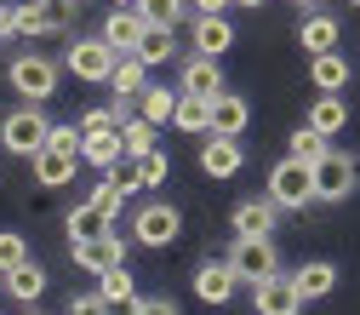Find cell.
Masks as SVG:
<instances>
[{
    "label": "cell",
    "mask_w": 360,
    "mask_h": 315,
    "mask_svg": "<svg viewBox=\"0 0 360 315\" xmlns=\"http://www.w3.org/2000/svg\"><path fill=\"white\" fill-rule=\"evenodd\" d=\"M138 12H143L155 29H177L184 12H189V0H138Z\"/></svg>",
    "instance_id": "4dcf8cb0"
},
{
    "label": "cell",
    "mask_w": 360,
    "mask_h": 315,
    "mask_svg": "<svg viewBox=\"0 0 360 315\" xmlns=\"http://www.w3.org/2000/svg\"><path fill=\"white\" fill-rule=\"evenodd\" d=\"M98 292H103V304L115 309V315H138V281H131L126 276V264H115V269H103V276H98Z\"/></svg>",
    "instance_id": "ac0fdd59"
},
{
    "label": "cell",
    "mask_w": 360,
    "mask_h": 315,
    "mask_svg": "<svg viewBox=\"0 0 360 315\" xmlns=\"http://www.w3.org/2000/svg\"><path fill=\"white\" fill-rule=\"evenodd\" d=\"M75 23V0H23L18 6V35H63Z\"/></svg>",
    "instance_id": "9c48e42d"
},
{
    "label": "cell",
    "mask_w": 360,
    "mask_h": 315,
    "mask_svg": "<svg viewBox=\"0 0 360 315\" xmlns=\"http://www.w3.org/2000/svg\"><path fill=\"white\" fill-rule=\"evenodd\" d=\"M46 138H52V121L46 115H40V104H18V109H6V121H0V149H6V155H40V149H46Z\"/></svg>",
    "instance_id": "6da1fadb"
},
{
    "label": "cell",
    "mask_w": 360,
    "mask_h": 315,
    "mask_svg": "<svg viewBox=\"0 0 360 315\" xmlns=\"http://www.w3.org/2000/svg\"><path fill=\"white\" fill-rule=\"evenodd\" d=\"M6 80H12V92H23L29 104H46V98L58 92V63L40 58V52H29V58H12Z\"/></svg>",
    "instance_id": "5b68a950"
},
{
    "label": "cell",
    "mask_w": 360,
    "mask_h": 315,
    "mask_svg": "<svg viewBox=\"0 0 360 315\" xmlns=\"http://www.w3.org/2000/svg\"><path fill=\"white\" fill-rule=\"evenodd\" d=\"M309 172H314V201H349L354 195V155L326 149Z\"/></svg>",
    "instance_id": "52a82bcc"
},
{
    "label": "cell",
    "mask_w": 360,
    "mask_h": 315,
    "mask_svg": "<svg viewBox=\"0 0 360 315\" xmlns=\"http://www.w3.org/2000/svg\"><path fill=\"white\" fill-rule=\"evenodd\" d=\"M69 252H75V264L86 269V276H103V269L126 264L131 241H126V235H115V230H103V235H92V241H69Z\"/></svg>",
    "instance_id": "ba28073f"
},
{
    "label": "cell",
    "mask_w": 360,
    "mask_h": 315,
    "mask_svg": "<svg viewBox=\"0 0 360 315\" xmlns=\"http://www.w3.org/2000/svg\"><path fill=\"white\" fill-rule=\"evenodd\" d=\"M177 92H200V98L229 92V86H223V63H217V58H206V52H195V58L184 63V80H177Z\"/></svg>",
    "instance_id": "9a60e30c"
},
{
    "label": "cell",
    "mask_w": 360,
    "mask_h": 315,
    "mask_svg": "<svg viewBox=\"0 0 360 315\" xmlns=\"http://www.w3.org/2000/svg\"><path fill=\"white\" fill-rule=\"evenodd\" d=\"M292 281H297V292H303V298H326V292L338 287V269H332L326 258H309V264H297V269H292Z\"/></svg>",
    "instance_id": "83f0119b"
},
{
    "label": "cell",
    "mask_w": 360,
    "mask_h": 315,
    "mask_svg": "<svg viewBox=\"0 0 360 315\" xmlns=\"http://www.w3.org/2000/svg\"><path fill=\"white\" fill-rule=\"evenodd\" d=\"M235 287H240V276H235L229 258H206V264L195 269V298H200V304H229Z\"/></svg>",
    "instance_id": "30bf717a"
},
{
    "label": "cell",
    "mask_w": 360,
    "mask_h": 315,
    "mask_svg": "<svg viewBox=\"0 0 360 315\" xmlns=\"http://www.w3.org/2000/svg\"><path fill=\"white\" fill-rule=\"evenodd\" d=\"M80 161H86V166H98V172H115V166L126 161V138H120V126L80 138Z\"/></svg>",
    "instance_id": "e0dca14e"
},
{
    "label": "cell",
    "mask_w": 360,
    "mask_h": 315,
    "mask_svg": "<svg viewBox=\"0 0 360 315\" xmlns=\"http://www.w3.org/2000/svg\"><path fill=\"white\" fill-rule=\"evenodd\" d=\"M309 80H314V92H343L349 86V58L343 52H314L309 58Z\"/></svg>",
    "instance_id": "7402d4cb"
},
{
    "label": "cell",
    "mask_w": 360,
    "mask_h": 315,
    "mask_svg": "<svg viewBox=\"0 0 360 315\" xmlns=\"http://www.w3.org/2000/svg\"><path fill=\"white\" fill-rule=\"evenodd\" d=\"M23 315H46V309H23Z\"/></svg>",
    "instance_id": "f6af8a7d"
},
{
    "label": "cell",
    "mask_w": 360,
    "mask_h": 315,
    "mask_svg": "<svg viewBox=\"0 0 360 315\" xmlns=\"http://www.w3.org/2000/svg\"><path fill=\"white\" fill-rule=\"evenodd\" d=\"M120 138H126V161H143L160 149V126L149 115H131V121H120Z\"/></svg>",
    "instance_id": "d4e9b609"
},
{
    "label": "cell",
    "mask_w": 360,
    "mask_h": 315,
    "mask_svg": "<svg viewBox=\"0 0 360 315\" xmlns=\"http://www.w3.org/2000/svg\"><path fill=\"white\" fill-rule=\"evenodd\" d=\"M18 35V6H0V40Z\"/></svg>",
    "instance_id": "ab89813d"
},
{
    "label": "cell",
    "mask_w": 360,
    "mask_h": 315,
    "mask_svg": "<svg viewBox=\"0 0 360 315\" xmlns=\"http://www.w3.org/2000/svg\"><path fill=\"white\" fill-rule=\"evenodd\" d=\"M177 98H184V92H166V86H149V92L138 98V115H149L155 126H172V115H177Z\"/></svg>",
    "instance_id": "f546056e"
},
{
    "label": "cell",
    "mask_w": 360,
    "mask_h": 315,
    "mask_svg": "<svg viewBox=\"0 0 360 315\" xmlns=\"http://www.w3.org/2000/svg\"><path fill=\"white\" fill-rule=\"evenodd\" d=\"M246 166V149H240V138H217V132H206V144H200V172L206 178H235Z\"/></svg>",
    "instance_id": "7c38bea8"
},
{
    "label": "cell",
    "mask_w": 360,
    "mask_h": 315,
    "mask_svg": "<svg viewBox=\"0 0 360 315\" xmlns=\"http://www.w3.org/2000/svg\"><path fill=\"white\" fill-rule=\"evenodd\" d=\"M246 126H252V104L240 92H217L212 98V132L217 138H240Z\"/></svg>",
    "instance_id": "2e32d148"
},
{
    "label": "cell",
    "mask_w": 360,
    "mask_h": 315,
    "mask_svg": "<svg viewBox=\"0 0 360 315\" xmlns=\"http://www.w3.org/2000/svg\"><path fill=\"white\" fill-rule=\"evenodd\" d=\"M109 86H115V98H143V92H149V63H143L138 52H126V58L115 63Z\"/></svg>",
    "instance_id": "484cf974"
},
{
    "label": "cell",
    "mask_w": 360,
    "mask_h": 315,
    "mask_svg": "<svg viewBox=\"0 0 360 315\" xmlns=\"http://www.w3.org/2000/svg\"><path fill=\"white\" fill-rule=\"evenodd\" d=\"M172 52H177V40H172V29H155V23H149V35H143V47H138V58H143V63L155 69V63H166Z\"/></svg>",
    "instance_id": "d6a6232c"
},
{
    "label": "cell",
    "mask_w": 360,
    "mask_h": 315,
    "mask_svg": "<svg viewBox=\"0 0 360 315\" xmlns=\"http://www.w3.org/2000/svg\"><path fill=\"white\" fill-rule=\"evenodd\" d=\"M120 58H126V52H115V47H109L103 35L69 40V52H63V63H69V75H75V80H109Z\"/></svg>",
    "instance_id": "3957f363"
},
{
    "label": "cell",
    "mask_w": 360,
    "mask_h": 315,
    "mask_svg": "<svg viewBox=\"0 0 360 315\" xmlns=\"http://www.w3.org/2000/svg\"><path fill=\"white\" fill-rule=\"evenodd\" d=\"M0 292H6V287H0Z\"/></svg>",
    "instance_id": "7dc6e473"
},
{
    "label": "cell",
    "mask_w": 360,
    "mask_h": 315,
    "mask_svg": "<svg viewBox=\"0 0 360 315\" xmlns=\"http://www.w3.org/2000/svg\"><path fill=\"white\" fill-rule=\"evenodd\" d=\"M297 47L314 58V52H338V23L326 18V12H309L303 18V29H297Z\"/></svg>",
    "instance_id": "f1b7e54d"
},
{
    "label": "cell",
    "mask_w": 360,
    "mask_h": 315,
    "mask_svg": "<svg viewBox=\"0 0 360 315\" xmlns=\"http://www.w3.org/2000/svg\"><path fill=\"white\" fill-rule=\"evenodd\" d=\"M235 6H263V0H235Z\"/></svg>",
    "instance_id": "b9f144b4"
},
{
    "label": "cell",
    "mask_w": 360,
    "mask_h": 315,
    "mask_svg": "<svg viewBox=\"0 0 360 315\" xmlns=\"http://www.w3.org/2000/svg\"><path fill=\"white\" fill-rule=\"evenodd\" d=\"M275 212L281 206L263 195V201H240L229 223H235V235H246V241H269V235H275Z\"/></svg>",
    "instance_id": "5bb4252c"
},
{
    "label": "cell",
    "mask_w": 360,
    "mask_h": 315,
    "mask_svg": "<svg viewBox=\"0 0 360 315\" xmlns=\"http://www.w3.org/2000/svg\"><path fill=\"white\" fill-rule=\"evenodd\" d=\"M115 6H138V0H115Z\"/></svg>",
    "instance_id": "7bdbcfd3"
},
{
    "label": "cell",
    "mask_w": 360,
    "mask_h": 315,
    "mask_svg": "<svg viewBox=\"0 0 360 315\" xmlns=\"http://www.w3.org/2000/svg\"><path fill=\"white\" fill-rule=\"evenodd\" d=\"M143 35H149V18H143L138 6H109V18H103V40H109L115 52H138Z\"/></svg>",
    "instance_id": "8fae6325"
},
{
    "label": "cell",
    "mask_w": 360,
    "mask_h": 315,
    "mask_svg": "<svg viewBox=\"0 0 360 315\" xmlns=\"http://www.w3.org/2000/svg\"><path fill=\"white\" fill-rule=\"evenodd\" d=\"M252 304H257V315H297L309 298L297 292L292 276H269L263 287H252Z\"/></svg>",
    "instance_id": "4fadbf2b"
},
{
    "label": "cell",
    "mask_w": 360,
    "mask_h": 315,
    "mask_svg": "<svg viewBox=\"0 0 360 315\" xmlns=\"http://www.w3.org/2000/svg\"><path fill=\"white\" fill-rule=\"evenodd\" d=\"M69 315H115V309L103 304V292H80V298H69Z\"/></svg>",
    "instance_id": "74e56055"
},
{
    "label": "cell",
    "mask_w": 360,
    "mask_h": 315,
    "mask_svg": "<svg viewBox=\"0 0 360 315\" xmlns=\"http://www.w3.org/2000/svg\"><path fill=\"white\" fill-rule=\"evenodd\" d=\"M92 201H98V206H103L109 218H120V212H126V190L115 184L109 172H103V184H92Z\"/></svg>",
    "instance_id": "e575fe53"
},
{
    "label": "cell",
    "mask_w": 360,
    "mask_h": 315,
    "mask_svg": "<svg viewBox=\"0 0 360 315\" xmlns=\"http://www.w3.org/2000/svg\"><path fill=\"white\" fill-rule=\"evenodd\" d=\"M195 12H223V6H235V0H189Z\"/></svg>",
    "instance_id": "60d3db41"
},
{
    "label": "cell",
    "mask_w": 360,
    "mask_h": 315,
    "mask_svg": "<svg viewBox=\"0 0 360 315\" xmlns=\"http://www.w3.org/2000/svg\"><path fill=\"white\" fill-rule=\"evenodd\" d=\"M103 230H115V218H109L98 201L69 206V241H92V235H103Z\"/></svg>",
    "instance_id": "4316f807"
},
{
    "label": "cell",
    "mask_w": 360,
    "mask_h": 315,
    "mask_svg": "<svg viewBox=\"0 0 360 315\" xmlns=\"http://www.w3.org/2000/svg\"><path fill=\"white\" fill-rule=\"evenodd\" d=\"M172 126H177V132H189V138H206V132H212V98H200V92H184V98H177V115H172Z\"/></svg>",
    "instance_id": "603a6c76"
},
{
    "label": "cell",
    "mask_w": 360,
    "mask_h": 315,
    "mask_svg": "<svg viewBox=\"0 0 360 315\" xmlns=\"http://www.w3.org/2000/svg\"><path fill=\"white\" fill-rule=\"evenodd\" d=\"M229 264H235V276H240L246 287H263L269 276H281V252H275V241H246V235H235Z\"/></svg>",
    "instance_id": "8992f818"
},
{
    "label": "cell",
    "mask_w": 360,
    "mask_h": 315,
    "mask_svg": "<svg viewBox=\"0 0 360 315\" xmlns=\"http://www.w3.org/2000/svg\"><path fill=\"white\" fill-rule=\"evenodd\" d=\"M269 201L286 206V212H303V206L314 201V172H309V161L286 155L275 172H269Z\"/></svg>",
    "instance_id": "7a4b0ae2"
},
{
    "label": "cell",
    "mask_w": 360,
    "mask_h": 315,
    "mask_svg": "<svg viewBox=\"0 0 360 315\" xmlns=\"http://www.w3.org/2000/svg\"><path fill=\"white\" fill-rule=\"evenodd\" d=\"M0 287H6V298H18V304H34L40 292H46V269H40V264L29 258V264L6 269V276H0Z\"/></svg>",
    "instance_id": "44dd1931"
},
{
    "label": "cell",
    "mask_w": 360,
    "mask_h": 315,
    "mask_svg": "<svg viewBox=\"0 0 360 315\" xmlns=\"http://www.w3.org/2000/svg\"><path fill=\"white\" fill-rule=\"evenodd\" d=\"M177 230H184V212L172 201H143L138 218H131V241H143V247H172Z\"/></svg>",
    "instance_id": "277c9868"
},
{
    "label": "cell",
    "mask_w": 360,
    "mask_h": 315,
    "mask_svg": "<svg viewBox=\"0 0 360 315\" xmlns=\"http://www.w3.org/2000/svg\"><path fill=\"white\" fill-rule=\"evenodd\" d=\"M18 264H29L23 230H0V276H6V269H18Z\"/></svg>",
    "instance_id": "836d02e7"
},
{
    "label": "cell",
    "mask_w": 360,
    "mask_h": 315,
    "mask_svg": "<svg viewBox=\"0 0 360 315\" xmlns=\"http://www.w3.org/2000/svg\"><path fill=\"white\" fill-rule=\"evenodd\" d=\"M354 6H360V0H354Z\"/></svg>",
    "instance_id": "bcb514c9"
},
{
    "label": "cell",
    "mask_w": 360,
    "mask_h": 315,
    "mask_svg": "<svg viewBox=\"0 0 360 315\" xmlns=\"http://www.w3.org/2000/svg\"><path fill=\"white\" fill-rule=\"evenodd\" d=\"M297 6H321V0H297Z\"/></svg>",
    "instance_id": "ee69618b"
},
{
    "label": "cell",
    "mask_w": 360,
    "mask_h": 315,
    "mask_svg": "<svg viewBox=\"0 0 360 315\" xmlns=\"http://www.w3.org/2000/svg\"><path fill=\"white\" fill-rule=\"evenodd\" d=\"M326 149H332V144H326V132H314L309 121L292 132V155H297V161H309V166H314V161H321Z\"/></svg>",
    "instance_id": "1f68e13d"
},
{
    "label": "cell",
    "mask_w": 360,
    "mask_h": 315,
    "mask_svg": "<svg viewBox=\"0 0 360 315\" xmlns=\"http://www.w3.org/2000/svg\"><path fill=\"white\" fill-rule=\"evenodd\" d=\"M75 126H80V138H92V132H109V126H120V121H115V109H86Z\"/></svg>",
    "instance_id": "8d00e7d4"
},
{
    "label": "cell",
    "mask_w": 360,
    "mask_h": 315,
    "mask_svg": "<svg viewBox=\"0 0 360 315\" xmlns=\"http://www.w3.org/2000/svg\"><path fill=\"white\" fill-rule=\"evenodd\" d=\"M138 315H177V304H172V298H143Z\"/></svg>",
    "instance_id": "f35d334b"
},
{
    "label": "cell",
    "mask_w": 360,
    "mask_h": 315,
    "mask_svg": "<svg viewBox=\"0 0 360 315\" xmlns=\"http://www.w3.org/2000/svg\"><path fill=\"white\" fill-rule=\"evenodd\" d=\"M138 172H143V190H155V184H166V172H172V161L155 149V155H143L138 161Z\"/></svg>",
    "instance_id": "d590c367"
},
{
    "label": "cell",
    "mask_w": 360,
    "mask_h": 315,
    "mask_svg": "<svg viewBox=\"0 0 360 315\" xmlns=\"http://www.w3.org/2000/svg\"><path fill=\"white\" fill-rule=\"evenodd\" d=\"M75 166H80V149H58V144H46V149L34 155V184L58 190V184H69V178H75Z\"/></svg>",
    "instance_id": "ffe728a7"
},
{
    "label": "cell",
    "mask_w": 360,
    "mask_h": 315,
    "mask_svg": "<svg viewBox=\"0 0 360 315\" xmlns=\"http://www.w3.org/2000/svg\"><path fill=\"white\" fill-rule=\"evenodd\" d=\"M229 47H235V23L223 18V12H200V18H195V52L223 58Z\"/></svg>",
    "instance_id": "d6986e66"
},
{
    "label": "cell",
    "mask_w": 360,
    "mask_h": 315,
    "mask_svg": "<svg viewBox=\"0 0 360 315\" xmlns=\"http://www.w3.org/2000/svg\"><path fill=\"white\" fill-rule=\"evenodd\" d=\"M309 126L314 132H326V138H338V132L349 126V104H343V92H321L309 104Z\"/></svg>",
    "instance_id": "cb8c5ba5"
}]
</instances>
